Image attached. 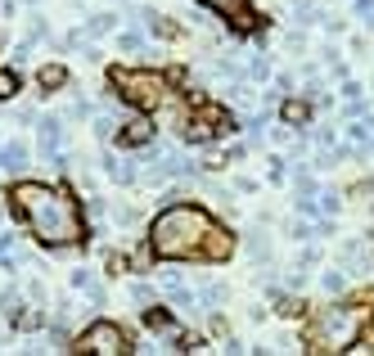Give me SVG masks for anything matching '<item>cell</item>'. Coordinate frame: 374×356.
<instances>
[{
  "mask_svg": "<svg viewBox=\"0 0 374 356\" xmlns=\"http://www.w3.org/2000/svg\"><path fill=\"white\" fill-rule=\"evenodd\" d=\"M149 249L162 262H185V257H225L230 235L212 226V216L199 203H167L149 226Z\"/></svg>",
  "mask_w": 374,
  "mask_h": 356,
  "instance_id": "6da1fadb",
  "label": "cell"
},
{
  "mask_svg": "<svg viewBox=\"0 0 374 356\" xmlns=\"http://www.w3.org/2000/svg\"><path fill=\"white\" fill-rule=\"evenodd\" d=\"M14 207L23 212L27 230H32L36 244H50V249H68V244H82L86 239V221L82 207L73 203L68 190H54V185H36V181H18L10 190Z\"/></svg>",
  "mask_w": 374,
  "mask_h": 356,
  "instance_id": "7a4b0ae2",
  "label": "cell"
},
{
  "mask_svg": "<svg viewBox=\"0 0 374 356\" xmlns=\"http://www.w3.org/2000/svg\"><path fill=\"white\" fill-rule=\"evenodd\" d=\"M108 86L136 108H158L167 99V81L153 68H108Z\"/></svg>",
  "mask_w": 374,
  "mask_h": 356,
  "instance_id": "3957f363",
  "label": "cell"
},
{
  "mask_svg": "<svg viewBox=\"0 0 374 356\" xmlns=\"http://www.w3.org/2000/svg\"><path fill=\"white\" fill-rule=\"evenodd\" d=\"M356 329H361V312H352V307H334V312H321L316 320H311V343L325 347V352H334V347L352 343Z\"/></svg>",
  "mask_w": 374,
  "mask_h": 356,
  "instance_id": "277c9868",
  "label": "cell"
},
{
  "mask_svg": "<svg viewBox=\"0 0 374 356\" xmlns=\"http://www.w3.org/2000/svg\"><path fill=\"white\" fill-rule=\"evenodd\" d=\"M77 352H99V356H118V352H131V338L127 329H118L113 320H95L77 338Z\"/></svg>",
  "mask_w": 374,
  "mask_h": 356,
  "instance_id": "5b68a950",
  "label": "cell"
},
{
  "mask_svg": "<svg viewBox=\"0 0 374 356\" xmlns=\"http://www.w3.org/2000/svg\"><path fill=\"white\" fill-rule=\"evenodd\" d=\"M36 144H41V158L50 167H64V144H68V131H64V118H41L36 122Z\"/></svg>",
  "mask_w": 374,
  "mask_h": 356,
  "instance_id": "8992f818",
  "label": "cell"
},
{
  "mask_svg": "<svg viewBox=\"0 0 374 356\" xmlns=\"http://www.w3.org/2000/svg\"><path fill=\"white\" fill-rule=\"evenodd\" d=\"M127 149H140V144H153V122H145V118H131L127 127H122V136H118Z\"/></svg>",
  "mask_w": 374,
  "mask_h": 356,
  "instance_id": "52a82bcc",
  "label": "cell"
},
{
  "mask_svg": "<svg viewBox=\"0 0 374 356\" xmlns=\"http://www.w3.org/2000/svg\"><path fill=\"white\" fill-rule=\"evenodd\" d=\"M113 27H118V14L99 10V14H90V18H86L82 36H86V41H99V36H108V32H113Z\"/></svg>",
  "mask_w": 374,
  "mask_h": 356,
  "instance_id": "ba28073f",
  "label": "cell"
},
{
  "mask_svg": "<svg viewBox=\"0 0 374 356\" xmlns=\"http://www.w3.org/2000/svg\"><path fill=\"white\" fill-rule=\"evenodd\" d=\"M0 167L18 176L23 167H27V144H23V140H10V144H0Z\"/></svg>",
  "mask_w": 374,
  "mask_h": 356,
  "instance_id": "9c48e42d",
  "label": "cell"
},
{
  "mask_svg": "<svg viewBox=\"0 0 374 356\" xmlns=\"http://www.w3.org/2000/svg\"><path fill=\"white\" fill-rule=\"evenodd\" d=\"M36 86L41 90H64L68 86V68L64 64H45L41 73H36Z\"/></svg>",
  "mask_w": 374,
  "mask_h": 356,
  "instance_id": "30bf717a",
  "label": "cell"
},
{
  "mask_svg": "<svg viewBox=\"0 0 374 356\" xmlns=\"http://www.w3.org/2000/svg\"><path fill=\"white\" fill-rule=\"evenodd\" d=\"M73 289L77 293H86V298H90V303H104V289H99V284H95V275H90V270H82V266H77L73 270Z\"/></svg>",
  "mask_w": 374,
  "mask_h": 356,
  "instance_id": "8fae6325",
  "label": "cell"
},
{
  "mask_svg": "<svg viewBox=\"0 0 374 356\" xmlns=\"http://www.w3.org/2000/svg\"><path fill=\"white\" fill-rule=\"evenodd\" d=\"M289 14L298 23H321V10H316V5H307V0H289Z\"/></svg>",
  "mask_w": 374,
  "mask_h": 356,
  "instance_id": "7c38bea8",
  "label": "cell"
},
{
  "mask_svg": "<svg viewBox=\"0 0 374 356\" xmlns=\"http://www.w3.org/2000/svg\"><path fill=\"white\" fill-rule=\"evenodd\" d=\"M145 325H149L153 334H171V320H167V312H158V307H149V312H145Z\"/></svg>",
  "mask_w": 374,
  "mask_h": 356,
  "instance_id": "4fadbf2b",
  "label": "cell"
},
{
  "mask_svg": "<svg viewBox=\"0 0 374 356\" xmlns=\"http://www.w3.org/2000/svg\"><path fill=\"white\" fill-rule=\"evenodd\" d=\"M14 95H18V73H10V68H0V99L10 104Z\"/></svg>",
  "mask_w": 374,
  "mask_h": 356,
  "instance_id": "5bb4252c",
  "label": "cell"
},
{
  "mask_svg": "<svg viewBox=\"0 0 374 356\" xmlns=\"http://www.w3.org/2000/svg\"><path fill=\"white\" fill-rule=\"evenodd\" d=\"M321 289L325 293H342V289H347V275H342V270H325V275H321Z\"/></svg>",
  "mask_w": 374,
  "mask_h": 356,
  "instance_id": "9a60e30c",
  "label": "cell"
},
{
  "mask_svg": "<svg viewBox=\"0 0 374 356\" xmlns=\"http://www.w3.org/2000/svg\"><path fill=\"white\" fill-rule=\"evenodd\" d=\"M118 50L140 54V50H145V36H140V32H122V36H118Z\"/></svg>",
  "mask_w": 374,
  "mask_h": 356,
  "instance_id": "2e32d148",
  "label": "cell"
},
{
  "mask_svg": "<svg viewBox=\"0 0 374 356\" xmlns=\"http://www.w3.org/2000/svg\"><path fill=\"white\" fill-rule=\"evenodd\" d=\"M271 77V59H253L248 64V81H266Z\"/></svg>",
  "mask_w": 374,
  "mask_h": 356,
  "instance_id": "e0dca14e",
  "label": "cell"
},
{
  "mask_svg": "<svg viewBox=\"0 0 374 356\" xmlns=\"http://www.w3.org/2000/svg\"><path fill=\"white\" fill-rule=\"evenodd\" d=\"M225 298H230V293H225V284H208V289H203V303L208 307H221Z\"/></svg>",
  "mask_w": 374,
  "mask_h": 356,
  "instance_id": "ac0fdd59",
  "label": "cell"
},
{
  "mask_svg": "<svg viewBox=\"0 0 374 356\" xmlns=\"http://www.w3.org/2000/svg\"><path fill=\"white\" fill-rule=\"evenodd\" d=\"M266 235H262V230H253V235H248V253H253V257H266Z\"/></svg>",
  "mask_w": 374,
  "mask_h": 356,
  "instance_id": "d6986e66",
  "label": "cell"
},
{
  "mask_svg": "<svg viewBox=\"0 0 374 356\" xmlns=\"http://www.w3.org/2000/svg\"><path fill=\"white\" fill-rule=\"evenodd\" d=\"M113 131H118V127H113V118L99 113V118H95V136H99V140H113Z\"/></svg>",
  "mask_w": 374,
  "mask_h": 356,
  "instance_id": "ffe728a7",
  "label": "cell"
},
{
  "mask_svg": "<svg viewBox=\"0 0 374 356\" xmlns=\"http://www.w3.org/2000/svg\"><path fill=\"white\" fill-rule=\"evenodd\" d=\"M199 5H208V10H216V14H235L244 0H199Z\"/></svg>",
  "mask_w": 374,
  "mask_h": 356,
  "instance_id": "44dd1931",
  "label": "cell"
},
{
  "mask_svg": "<svg viewBox=\"0 0 374 356\" xmlns=\"http://www.w3.org/2000/svg\"><path fill=\"white\" fill-rule=\"evenodd\" d=\"M316 207H321L325 216H334V212H338V194H321V199H316Z\"/></svg>",
  "mask_w": 374,
  "mask_h": 356,
  "instance_id": "7402d4cb",
  "label": "cell"
},
{
  "mask_svg": "<svg viewBox=\"0 0 374 356\" xmlns=\"http://www.w3.org/2000/svg\"><path fill=\"white\" fill-rule=\"evenodd\" d=\"M131 298H136V303H140V307H149L153 289H149V284H136V289H131Z\"/></svg>",
  "mask_w": 374,
  "mask_h": 356,
  "instance_id": "603a6c76",
  "label": "cell"
},
{
  "mask_svg": "<svg viewBox=\"0 0 374 356\" xmlns=\"http://www.w3.org/2000/svg\"><path fill=\"white\" fill-rule=\"evenodd\" d=\"M356 14H361V18H365V27L374 32V5H370V0H361V5H356Z\"/></svg>",
  "mask_w": 374,
  "mask_h": 356,
  "instance_id": "cb8c5ba5",
  "label": "cell"
},
{
  "mask_svg": "<svg viewBox=\"0 0 374 356\" xmlns=\"http://www.w3.org/2000/svg\"><path fill=\"white\" fill-rule=\"evenodd\" d=\"M14 249V235H0V253H10Z\"/></svg>",
  "mask_w": 374,
  "mask_h": 356,
  "instance_id": "d4e9b609",
  "label": "cell"
}]
</instances>
